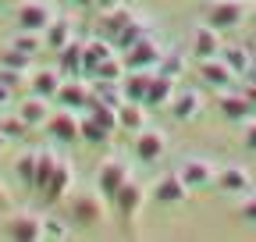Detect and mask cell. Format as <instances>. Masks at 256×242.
<instances>
[{
  "label": "cell",
  "mask_w": 256,
  "mask_h": 242,
  "mask_svg": "<svg viewBox=\"0 0 256 242\" xmlns=\"http://www.w3.org/2000/svg\"><path fill=\"white\" fill-rule=\"evenodd\" d=\"M146 32H150V28H146V18H132V22H128L121 32L114 36V46H118V50H128L136 40H142Z\"/></svg>",
  "instance_id": "obj_34"
},
{
  "label": "cell",
  "mask_w": 256,
  "mask_h": 242,
  "mask_svg": "<svg viewBox=\"0 0 256 242\" xmlns=\"http://www.w3.org/2000/svg\"><path fill=\"white\" fill-rule=\"evenodd\" d=\"M75 40V25H72V18H54L46 28H43V46L46 50H64V46H68Z\"/></svg>",
  "instance_id": "obj_20"
},
{
  "label": "cell",
  "mask_w": 256,
  "mask_h": 242,
  "mask_svg": "<svg viewBox=\"0 0 256 242\" xmlns=\"http://www.w3.org/2000/svg\"><path fill=\"white\" fill-rule=\"evenodd\" d=\"M242 93H246V100H249V104L256 107V78H252V82H249V86L242 89Z\"/></svg>",
  "instance_id": "obj_43"
},
{
  "label": "cell",
  "mask_w": 256,
  "mask_h": 242,
  "mask_svg": "<svg viewBox=\"0 0 256 242\" xmlns=\"http://www.w3.org/2000/svg\"><path fill=\"white\" fill-rule=\"evenodd\" d=\"M57 107H89V100H92V86H86V82H78V75L75 78H60V86H57Z\"/></svg>",
  "instance_id": "obj_13"
},
{
  "label": "cell",
  "mask_w": 256,
  "mask_h": 242,
  "mask_svg": "<svg viewBox=\"0 0 256 242\" xmlns=\"http://www.w3.org/2000/svg\"><path fill=\"white\" fill-rule=\"evenodd\" d=\"M132 18H136L132 11H128L124 4H118V8H110V11H104V14H100V32L114 43V36H118V32H121V28L132 22Z\"/></svg>",
  "instance_id": "obj_27"
},
{
  "label": "cell",
  "mask_w": 256,
  "mask_h": 242,
  "mask_svg": "<svg viewBox=\"0 0 256 242\" xmlns=\"http://www.w3.org/2000/svg\"><path fill=\"white\" fill-rule=\"evenodd\" d=\"M110 136H114V132H107L100 121H92L89 114L78 121V139H86L89 146H107V142H110Z\"/></svg>",
  "instance_id": "obj_30"
},
{
  "label": "cell",
  "mask_w": 256,
  "mask_h": 242,
  "mask_svg": "<svg viewBox=\"0 0 256 242\" xmlns=\"http://www.w3.org/2000/svg\"><path fill=\"white\" fill-rule=\"evenodd\" d=\"M214 174H217V168H214L210 160H203V157H185V160L178 164V178L188 186V192L206 189L210 182H214Z\"/></svg>",
  "instance_id": "obj_8"
},
{
  "label": "cell",
  "mask_w": 256,
  "mask_h": 242,
  "mask_svg": "<svg viewBox=\"0 0 256 242\" xmlns=\"http://www.w3.org/2000/svg\"><path fill=\"white\" fill-rule=\"evenodd\" d=\"M164 154H168L164 132H156V128H139V132H136V157H139L142 164H156Z\"/></svg>",
  "instance_id": "obj_11"
},
{
  "label": "cell",
  "mask_w": 256,
  "mask_h": 242,
  "mask_svg": "<svg viewBox=\"0 0 256 242\" xmlns=\"http://www.w3.org/2000/svg\"><path fill=\"white\" fill-rule=\"evenodd\" d=\"M57 150H40V160H36V192H43L46 189V182H50V174H54V168H57Z\"/></svg>",
  "instance_id": "obj_32"
},
{
  "label": "cell",
  "mask_w": 256,
  "mask_h": 242,
  "mask_svg": "<svg viewBox=\"0 0 256 242\" xmlns=\"http://www.w3.org/2000/svg\"><path fill=\"white\" fill-rule=\"evenodd\" d=\"M25 78H28V72H25V68H14V64H0V86L14 89V86H22Z\"/></svg>",
  "instance_id": "obj_39"
},
{
  "label": "cell",
  "mask_w": 256,
  "mask_h": 242,
  "mask_svg": "<svg viewBox=\"0 0 256 242\" xmlns=\"http://www.w3.org/2000/svg\"><path fill=\"white\" fill-rule=\"evenodd\" d=\"M43 214L36 210H14L11 221H8V235L18 238V242H40L43 238Z\"/></svg>",
  "instance_id": "obj_7"
},
{
  "label": "cell",
  "mask_w": 256,
  "mask_h": 242,
  "mask_svg": "<svg viewBox=\"0 0 256 242\" xmlns=\"http://www.w3.org/2000/svg\"><path fill=\"white\" fill-rule=\"evenodd\" d=\"M249 11H252L249 0H210L206 22L214 28H220V32H228V28H238L242 22H249Z\"/></svg>",
  "instance_id": "obj_3"
},
{
  "label": "cell",
  "mask_w": 256,
  "mask_h": 242,
  "mask_svg": "<svg viewBox=\"0 0 256 242\" xmlns=\"http://www.w3.org/2000/svg\"><path fill=\"white\" fill-rule=\"evenodd\" d=\"M220 28H214L210 22H203V25H196L192 28V54H196L200 60L203 57H217L220 54Z\"/></svg>",
  "instance_id": "obj_16"
},
{
  "label": "cell",
  "mask_w": 256,
  "mask_h": 242,
  "mask_svg": "<svg viewBox=\"0 0 256 242\" xmlns=\"http://www.w3.org/2000/svg\"><path fill=\"white\" fill-rule=\"evenodd\" d=\"M132 178V164L121 160V157H110L100 164V171H96V189H100L107 200H114V192L124 186V182Z\"/></svg>",
  "instance_id": "obj_5"
},
{
  "label": "cell",
  "mask_w": 256,
  "mask_h": 242,
  "mask_svg": "<svg viewBox=\"0 0 256 242\" xmlns=\"http://www.w3.org/2000/svg\"><path fill=\"white\" fill-rule=\"evenodd\" d=\"M249 18H252V25H256V4H252V11H249Z\"/></svg>",
  "instance_id": "obj_48"
},
{
  "label": "cell",
  "mask_w": 256,
  "mask_h": 242,
  "mask_svg": "<svg viewBox=\"0 0 256 242\" xmlns=\"http://www.w3.org/2000/svg\"><path fill=\"white\" fill-rule=\"evenodd\" d=\"M92 121H100L107 132H118V107H107L100 100H89V110H86Z\"/></svg>",
  "instance_id": "obj_36"
},
{
  "label": "cell",
  "mask_w": 256,
  "mask_h": 242,
  "mask_svg": "<svg viewBox=\"0 0 256 242\" xmlns=\"http://www.w3.org/2000/svg\"><path fill=\"white\" fill-rule=\"evenodd\" d=\"M4 142H8V136H4V132H0V150H4Z\"/></svg>",
  "instance_id": "obj_49"
},
{
  "label": "cell",
  "mask_w": 256,
  "mask_h": 242,
  "mask_svg": "<svg viewBox=\"0 0 256 242\" xmlns=\"http://www.w3.org/2000/svg\"><path fill=\"white\" fill-rule=\"evenodd\" d=\"M8 100H11V89H8V86H0V107H8Z\"/></svg>",
  "instance_id": "obj_46"
},
{
  "label": "cell",
  "mask_w": 256,
  "mask_h": 242,
  "mask_svg": "<svg viewBox=\"0 0 256 242\" xmlns=\"http://www.w3.org/2000/svg\"><path fill=\"white\" fill-rule=\"evenodd\" d=\"M78 114L72 110V107H57V110H50V118H46V128H50V136L57 139V142H75L78 139Z\"/></svg>",
  "instance_id": "obj_9"
},
{
  "label": "cell",
  "mask_w": 256,
  "mask_h": 242,
  "mask_svg": "<svg viewBox=\"0 0 256 242\" xmlns=\"http://www.w3.org/2000/svg\"><path fill=\"white\" fill-rule=\"evenodd\" d=\"M72 186H75V168H72L68 157H60L57 168H54V174H50V182H46V189H43V200L57 203V200H64L72 192Z\"/></svg>",
  "instance_id": "obj_10"
},
{
  "label": "cell",
  "mask_w": 256,
  "mask_h": 242,
  "mask_svg": "<svg viewBox=\"0 0 256 242\" xmlns=\"http://www.w3.org/2000/svg\"><path fill=\"white\" fill-rule=\"evenodd\" d=\"M146 196H150V192L142 189V182H139L136 174L128 178L118 192H114V206H118V214H121V221H124V224H132V221L139 218V210H142Z\"/></svg>",
  "instance_id": "obj_4"
},
{
  "label": "cell",
  "mask_w": 256,
  "mask_h": 242,
  "mask_svg": "<svg viewBox=\"0 0 256 242\" xmlns=\"http://www.w3.org/2000/svg\"><path fill=\"white\" fill-rule=\"evenodd\" d=\"M214 182L220 186V192H232V196L252 192V174H249L246 168H238V164H224V168L214 174Z\"/></svg>",
  "instance_id": "obj_12"
},
{
  "label": "cell",
  "mask_w": 256,
  "mask_h": 242,
  "mask_svg": "<svg viewBox=\"0 0 256 242\" xmlns=\"http://www.w3.org/2000/svg\"><path fill=\"white\" fill-rule=\"evenodd\" d=\"M217 110H220V118H224V121H238V125H242L246 118H252V114H256V107L246 100V93H232V89H220Z\"/></svg>",
  "instance_id": "obj_14"
},
{
  "label": "cell",
  "mask_w": 256,
  "mask_h": 242,
  "mask_svg": "<svg viewBox=\"0 0 256 242\" xmlns=\"http://www.w3.org/2000/svg\"><path fill=\"white\" fill-rule=\"evenodd\" d=\"M124 57L121 54H114V57H107V60H100L96 64V72H92V78H104V82H121L124 78Z\"/></svg>",
  "instance_id": "obj_33"
},
{
  "label": "cell",
  "mask_w": 256,
  "mask_h": 242,
  "mask_svg": "<svg viewBox=\"0 0 256 242\" xmlns=\"http://www.w3.org/2000/svg\"><path fill=\"white\" fill-rule=\"evenodd\" d=\"M168 110H171V118H174V121H192V118L203 110V96H200V89H182V93H174V96H171V104H168Z\"/></svg>",
  "instance_id": "obj_19"
},
{
  "label": "cell",
  "mask_w": 256,
  "mask_h": 242,
  "mask_svg": "<svg viewBox=\"0 0 256 242\" xmlns=\"http://www.w3.org/2000/svg\"><path fill=\"white\" fill-rule=\"evenodd\" d=\"M0 206H11V192H8L4 182H0Z\"/></svg>",
  "instance_id": "obj_45"
},
{
  "label": "cell",
  "mask_w": 256,
  "mask_h": 242,
  "mask_svg": "<svg viewBox=\"0 0 256 242\" xmlns=\"http://www.w3.org/2000/svg\"><path fill=\"white\" fill-rule=\"evenodd\" d=\"M43 238H68V224H60L57 218L43 221Z\"/></svg>",
  "instance_id": "obj_42"
},
{
  "label": "cell",
  "mask_w": 256,
  "mask_h": 242,
  "mask_svg": "<svg viewBox=\"0 0 256 242\" xmlns=\"http://www.w3.org/2000/svg\"><path fill=\"white\" fill-rule=\"evenodd\" d=\"M54 18H57V11H54V4H46V0H22L18 4V25L25 32H43Z\"/></svg>",
  "instance_id": "obj_6"
},
{
  "label": "cell",
  "mask_w": 256,
  "mask_h": 242,
  "mask_svg": "<svg viewBox=\"0 0 256 242\" xmlns=\"http://www.w3.org/2000/svg\"><path fill=\"white\" fill-rule=\"evenodd\" d=\"M174 96V78L164 75V72H156L153 82H150V93H146V107H168Z\"/></svg>",
  "instance_id": "obj_25"
},
{
  "label": "cell",
  "mask_w": 256,
  "mask_h": 242,
  "mask_svg": "<svg viewBox=\"0 0 256 242\" xmlns=\"http://www.w3.org/2000/svg\"><path fill=\"white\" fill-rule=\"evenodd\" d=\"M0 132H4L8 139H22V136H28V125L18 118V110H14V114H8V118H0Z\"/></svg>",
  "instance_id": "obj_38"
},
{
  "label": "cell",
  "mask_w": 256,
  "mask_h": 242,
  "mask_svg": "<svg viewBox=\"0 0 256 242\" xmlns=\"http://www.w3.org/2000/svg\"><path fill=\"white\" fill-rule=\"evenodd\" d=\"M92 100H100L107 107H121L124 104V93H121V82H104V78H92Z\"/></svg>",
  "instance_id": "obj_29"
},
{
  "label": "cell",
  "mask_w": 256,
  "mask_h": 242,
  "mask_svg": "<svg viewBox=\"0 0 256 242\" xmlns=\"http://www.w3.org/2000/svg\"><path fill=\"white\" fill-rule=\"evenodd\" d=\"M57 72L64 75V78H75V75H82V43H68L64 50H57Z\"/></svg>",
  "instance_id": "obj_26"
},
{
  "label": "cell",
  "mask_w": 256,
  "mask_h": 242,
  "mask_svg": "<svg viewBox=\"0 0 256 242\" xmlns=\"http://www.w3.org/2000/svg\"><path fill=\"white\" fill-rule=\"evenodd\" d=\"M36 160H40V150H28V154H22L14 160V174H18V182L25 189L36 186Z\"/></svg>",
  "instance_id": "obj_31"
},
{
  "label": "cell",
  "mask_w": 256,
  "mask_h": 242,
  "mask_svg": "<svg viewBox=\"0 0 256 242\" xmlns=\"http://www.w3.org/2000/svg\"><path fill=\"white\" fill-rule=\"evenodd\" d=\"M146 104H136V100H124L121 107H118V128L121 132H139V128H146V110H142Z\"/></svg>",
  "instance_id": "obj_23"
},
{
  "label": "cell",
  "mask_w": 256,
  "mask_h": 242,
  "mask_svg": "<svg viewBox=\"0 0 256 242\" xmlns=\"http://www.w3.org/2000/svg\"><path fill=\"white\" fill-rule=\"evenodd\" d=\"M153 75H156V72H124V78H121V93H124V100L146 104V93H150Z\"/></svg>",
  "instance_id": "obj_21"
},
{
  "label": "cell",
  "mask_w": 256,
  "mask_h": 242,
  "mask_svg": "<svg viewBox=\"0 0 256 242\" xmlns=\"http://www.w3.org/2000/svg\"><path fill=\"white\" fill-rule=\"evenodd\" d=\"M124 57V68L128 72H156L160 68V57H164V46L156 43L153 32H146L142 40H136L128 50H121Z\"/></svg>",
  "instance_id": "obj_2"
},
{
  "label": "cell",
  "mask_w": 256,
  "mask_h": 242,
  "mask_svg": "<svg viewBox=\"0 0 256 242\" xmlns=\"http://www.w3.org/2000/svg\"><path fill=\"white\" fill-rule=\"evenodd\" d=\"M150 200H156V203H185L188 200V186L178 178V171L164 174V178H156V186L150 189Z\"/></svg>",
  "instance_id": "obj_17"
},
{
  "label": "cell",
  "mask_w": 256,
  "mask_h": 242,
  "mask_svg": "<svg viewBox=\"0 0 256 242\" xmlns=\"http://www.w3.org/2000/svg\"><path fill=\"white\" fill-rule=\"evenodd\" d=\"M68 218L78 228H96L107 221V196L96 192H68Z\"/></svg>",
  "instance_id": "obj_1"
},
{
  "label": "cell",
  "mask_w": 256,
  "mask_h": 242,
  "mask_svg": "<svg viewBox=\"0 0 256 242\" xmlns=\"http://www.w3.org/2000/svg\"><path fill=\"white\" fill-rule=\"evenodd\" d=\"M60 72L57 68H40V72H32L28 75V86H32V93L43 96V100H54L57 96V86H60Z\"/></svg>",
  "instance_id": "obj_22"
},
{
  "label": "cell",
  "mask_w": 256,
  "mask_h": 242,
  "mask_svg": "<svg viewBox=\"0 0 256 242\" xmlns=\"http://www.w3.org/2000/svg\"><path fill=\"white\" fill-rule=\"evenodd\" d=\"M72 4H78V8H86V4H92V0H72Z\"/></svg>",
  "instance_id": "obj_47"
},
{
  "label": "cell",
  "mask_w": 256,
  "mask_h": 242,
  "mask_svg": "<svg viewBox=\"0 0 256 242\" xmlns=\"http://www.w3.org/2000/svg\"><path fill=\"white\" fill-rule=\"evenodd\" d=\"M220 60H224V64H228V68H232L238 78L252 72V57H249V50H246V46H235V43L220 46Z\"/></svg>",
  "instance_id": "obj_28"
},
{
  "label": "cell",
  "mask_w": 256,
  "mask_h": 242,
  "mask_svg": "<svg viewBox=\"0 0 256 242\" xmlns=\"http://www.w3.org/2000/svg\"><path fill=\"white\" fill-rule=\"evenodd\" d=\"M200 78H203L206 86H214V89H232V82H235L238 75L224 64L220 54H217V57H203V60H200Z\"/></svg>",
  "instance_id": "obj_15"
},
{
  "label": "cell",
  "mask_w": 256,
  "mask_h": 242,
  "mask_svg": "<svg viewBox=\"0 0 256 242\" xmlns=\"http://www.w3.org/2000/svg\"><path fill=\"white\" fill-rule=\"evenodd\" d=\"M238 218H242L249 228H256V192H249V196L242 200V206H238Z\"/></svg>",
  "instance_id": "obj_41"
},
{
  "label": "cell",
  "mask_w": 256,
  "mask_h": 242,
  "mask_svg": "<svg viewBox=\"0 0 256 242\" xmlns=\"http://www.w3.org/2000/svg\"><path fill=\"white\" fill-rule=\"evenodd\" d=\"M92 4L100 8V11H110V8H118V4H121V0H92Z\"/></svg>",
  "instance_id": "obj_44"
},
{
  "label": "cell",
  "mask_w": 256,
  "mask_h": 242,
  "mask_svg": "<svg viewBox=\"0 0 256 242\" xmlns=\"http://www.w3.org/2000/svg\"><path fill=\"white\" fill-rule=\"evenodd\" d=\"M114 54H121V50H118L107 36H96V40L82 43V75H92L96 64H100V60H107V57H114Z\"/></svg>",
  "instance_id": "obj_18"
},
{
  "label": "cell",
  "mask_w": 256,
  "mask_h": 242,
  "mask_svg": "<svg viewBox=\"0 0 256 242\" xmlns=\"http://www.w3.org/2000/svg\"><path fill=\"white\" fill-rule=\"evenodd\" d=\"M185 64H188V60H185V54L182 50H164V57H160V68L156 72H164V75H171V78H182L185 75Z\"/></svg>",
  "instance_id": "obj_37"
},
{
  "label": "cell",
  "mask_w": 256,
  "mask_h": 242,
  "mask_svg": "<svg viewBox=\"0 0 256 242\" xmlns=\"http://www.w3.org/2000/svg\"><path fill=\"white\" fill-rule=\"evenodd\" d=\"M242 146L249 150V154H256V114L242 121Z\"/></svg>",
  "instance_id": "obj_40"
},
{
  "label": "cell",
  "mask_w": 256,
  "mask_h": 242,
  "mask_svg": "<svg viewBox=\"0 0 256 242\" xmlns=\"http://www.w3.org/2000/svg\"><path fill=\"white\" fill-rule=\"evenodd\" d=\"M11 50H18V54H25V57H36L40 50H43V32H22L18 36H11V43H8Z\"/></svg>",
  "instance_id": "obj_35"
},
{
  "label": "cell",
  "mask_w": 256,
  "mask_h": 242,
  "mask_svg": "<svg viewBox=\"0 0 256 242\" xmlns=\"http://www.w3.org/2000/svg\"><path fill=\"white\" fill-rule=\"evenodd\" d=\"M18 118L25 121L28 128H40V125H46V118H50V107H46V100L43 96H25L22 100V107H18Z\"/></svg>",
  "instance_id": "obj_24"
}]
</instances>
